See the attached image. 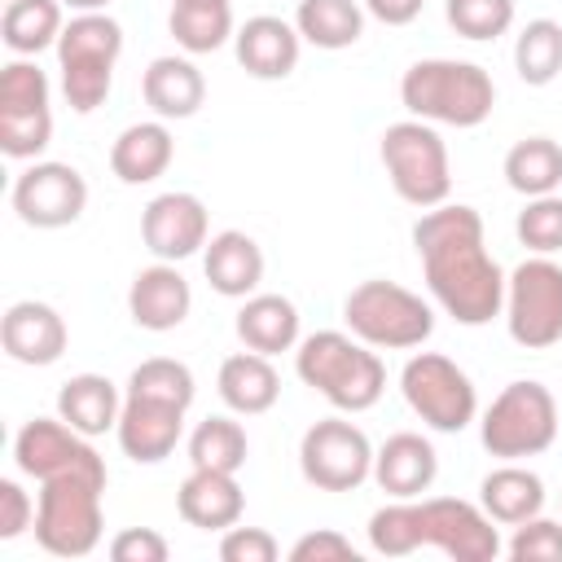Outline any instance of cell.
<instances>
[{
	"label": "cell",
	"instance_id": "603a6c76",
	"mask_svg": "<svg viewBox=\"0 0 562 562\" xmlns=\"http://www.w3.org/2000/svg\"><path fill=\"white\" fill-rule=\"evenodd\" d=\"M202 272L215 294L224 299H250L263 281V250L241 228H220L202 246Z\"/></svg>",
	"mask_w": 562,
	"mask_h": 562
},
{
	"label": "cell",
	"instance_id": "ffe728a7",
	"mask_svg": "<svg viewBox=\"0 0 562 562\" xmlns=\"http://www.w3.org/2000/svg\"><path fill=\"white\" fill-rule=\"evenodd\" d=\"M435 479H439V452L417 430H395L373 452V483L391 501H413V496L430 492Z\"/></svg>",
	"mask_w": 562,
	"mask_h": 562
},
{
	"label": "cell",
	"instance_id": "4316f807",
	"mask_svg": "<svg viewBox=\"0 0 562 562\" xmlns=\"http://www.w3.org/2000/svg\"><path fill=\"white\" fill-rule=\"evenodd\" d=\"M241 347L259 351V356H281L299 347V307L285 294H263L255 290L250 299H241L237 321H233Z\"/></svg>",
	"mask_w": 562,
	"mask_h": 562
},
{
	"label": "cell",
	"instance_id": "9a60e30c",
	"mask_svg": "<svg viewBox=\"0 0 562 562\" xmlns=\"http://www.w3.org/2000/svg\"><path fill=\"white\" fill-rule=\"evenodd\" d=\"M140 241L154 259H167V263L198 255L211 241L206 202L198 193H184V189L149 198V206L140 211Z\"/></svg>",
	"mask_w": 562,
	"mask_h": 562
},
{
	"label": "cell",
	"instance_id": "e0dca14e",
	"mask_svg": "<svg viewBox=\"0 0 562 562\" xmlns=\"http://www.w3.org/2000/svg\"><path fill=\"white\" fill-rule=\"evenodd\" d=\"M70 342V329L61 321V312L53 303H40V299H18L4 307L0 316V347L9 360L18 364H31V369H48L61 360Z\"/></svg>",
	"mask_w": 562,
	"mask_h": 562
},
{
	"label": "cell",
	"instance_id": "7c38bea8",
	"mask_svg": "<svg viewBox=\"0 0 562 562\" xmlns=\"http://www.w3.org/2000/svg\"><path fill=\"white\" fill-rule=\"evenodd\" d=\"M373 443L347 417H321L299 439V470L321 492H356L373 479Z\"/></svg>",
	"mask_w": 562,
	"mask_h": 562
},
{
	"label": "cell",
	"instance_id": "d590c367",
	"mask_svg": "<svg viewBox=\"0 0 562 562\" xmlns=\"http://www.w3.org/2000/svg\"><path fill=\"white\" fill-rule=\"evenodd\" d=\"M53 88L48 75L31 57H13L0 70V114H31V110H53L48 105Z\"/></svg>",
	"mask_w": 562,
	"mask_h": 562
},
{
	"label": "cell",
	"instance_id": "7bdbcfd3",
	"mask_svg": "<svg viewBox=\"0 0 562 562\" xmlns=\"http://www.w3.org/2000/svg\"><path fill=\"white\" fill-rule=\"evenodd\" d=\"M35 527V501L18 479H0V540H18Z\"/></svg>",
	"mask_w": 562,
	"mask_h": 562
},
{
	"label": "cell",
	"instance_id": "8fae6325",
	"mask_svg": "<svg viewBox=\"0 0 562 562\" xmlns=\"http://www.w3.org/2000/svg\"><path fill=\"white\" fill-rule=\"evenodd\" d=\"M505 329L518 347L544 351L562 342V263L531 255L505 277Z\"/></svg>",
	"mask_w": 562,
	"mask_h": 562
},
{
	"label": "cell",
	"instance_id": "e575fe53",
	"mask_svg": "<svg viewBox=\"0 0 562 562\" xmlns=\"http://www.w3.org/2000/svg\"><path fill=\"white\" fill-rule=\"evenodd\" d=\"M127 391L132 395H158V400H171V404H193L198 395V382H193V369L176 356H149L140 360L132 373H127Z\"/></svg>",
	"mask_w": 562,
	"mask_h": 562
},
{
	"label": "cell",
	"instance_id": "ba28073f",
	"mask_svg": "<svg viewBox=\"0 0 562 562\" xmlns=\"http://www.w3.org/2000/svg\"><path fill=\"white\" fill-rule=\"evenodd\" d=\"M342 321L347 329L369 342L373 351H413L435 334V307L404 290L400 281H360L342 299Z\"/></svg>",
	"mask_w": 562,
	"mask_h": 562
},
{
	"label": "cell",
	"instance_id": "484cf974",
	"mask_svg": "<svg viewBox=\"0 0 562 562\" xmlns=\"http://www.w3.org/2000/svg\"><path fill=\"white\" fill-rule=\"evenodd\" d=\"M479 505L496 527H518L536 514H544V479L527 470L522 461H501L479 483Z\"/></svg>",
	"mask_w": 562,
	"mask_h": 562
},
{
	"label": "cell",
	"instance_id": "7402d4cb",
	"mask_svg": "<svg viewBox=\"0 0 562 562\" xmlns=\"http://www.w3.org/2000/svg\"><path fill=\"white\" fill-rule=\"evenodd\" d=\"M140 97L145 105L154 110V119H193L206 101V79L198 70V61L184 53H167V57H154L140 75Z\"/></svg>",
	"mask_w": 562,
	"mask_h": 562
},
{
	"label": "cell",
	"instance_id": "277c9868",
	"mask_svg": "<svg viewBox=\"0 0 562 562\" xmlns=\"http://www.w3.org/2000/svg\"><path fill=\"white\" fill-rule=\"evenodd\" d=\"M400 101L413 119L435 127H479L496 105V83L479 61L422 57L400 79Z\"/></svg>",
	"mask_w": 562,
	"mask_h": 562
},
{
	"label": "cell",
	"instance_id": "b9f144b4",
	"mask_svg": "<svg viewBox=\"0 0 562 562\" xmlns=\"http://www.w3.org/2000/svg\"><path fill=\"white\" fill-rule=\"evenodd\" d=\"M290 562H356V549L342 531L316 527V531H307L290 544Z\"/></svg>",
	"mask_w": 562,
	"mask_h": 562
},
{
	"label": "cell",
	"instance_id": "2e32d148",
	"mask_svg": "<svg viewBox=\"0 0 562 562\" xmlns=\"http://www.w3.org/2000/svg\"><path fill=\"white\" fill-rule=\"evenodd\" d=\"M184 404L158 400V395H132L123 391V413L114 426V439L123 448V457H132L136 465H158L176 452V443L184 439Z\"/></svg>",
	"mask_w": 562,
	"mask_h": 562
},
{
	"label": "cell",
	"instance_id": "836d02e7",
	"mask_svg": "<svg viewBox=\"0 0 562 562\" xmlns=\"http://www.w3.org/2000/svg\"><path fill=\"white\" fill-rule=\"evenodd\" d=\"M250 457V439L246 426L233 417H206L189 430V465L198 470H228L237 474Z\"/></svg>",
	"mask_w": 562,
	"mask_h": 562
},
{
	"label": "cell",
	"instance_id": "f1b7e54d",
	"mask_svg": "<svg viewBox=\"0 0 562 562\" xmlns=\"http://www.w3.org/2000/svg\"><path fill=\"white\" fill-rule=\"evenodd\" d=\"M167 31H171V40H176L189 57L215 53V48H224V44L237 35V26H233V4H228V0H171Z\"/></svg>",
	"mask_w": 562,
	"mask_h": 562
},
{
	"label": "cell",
	"instance_id": "3957f363",
	"mask_svg": "<svg viewBox=\"0 0 562 562\" xmlns=\"http://www.w3.org/2000/svg\"><path fill=\"white\" fill-rule=\"evenodd\" d=\"M294 373L338 413H364L386 391V364L351 329H316L294 347Z\"/></svg>",
	"mask_w": 562,
	"mask_h": 562
},
{
	"label": "cell",
	"instance_id": "ac0fdd59",
	"mask_svg": "<svg viewBox=\"0 0 562 562\" xmlns=\"http://www.w3.org/2000/svg\"><path fill=\"white\" fill-rule=\"evenodd\" d=\"M233 53H237V66L250 75V79H285L294 75L299 66V53H303V35L294 22L277 18V13H255L237 26L233 35Z\"/></svg>",
	"mask_w": 562,
	"mask_h": 562
},
{
	"label": "cell",
	"instance_id": "74e56055",
	"mask_svg": "<svg viewBox=\"0 0 562 562\" xmlns=\"http://www.w3.org/2000/svg\"><path fill=\"white\" fill-rule=\"evenodd\" d=\"M443 18L461 40H501L514 26V0H448Z\"/></svg>",
	"mask_w": 562,
	"mask_h": 562
},
{
	"label": "cell",
	"instance_id": "d6a6232c",
	"mask_svg": "<svg viewBox=\"0 0 562 562\" xmlns=\"http://www.w3.org/2000/svg\"><path fill=\"white\" fill-rule=\"evenodd\" d=\"M514 70L527 88H549L562 75V22L531 18L514 40Z\"/></svg>",
	"mask_w": 562,
	"mask_h": 562
},
{
	"label": "cell",
	"instance_id": "6da1fadb",
	"mask_svg": "<svg viewBox=\"0 0 562 562\" xmlns=\"http://www.w3.org/2000/svg\"><path fill=\"white\" fill-rule=\"evenodd\" d=\"M413 250L430 299L457 325H487L505 312V272L483 241V215L465 202H439L417 215Z\"/></svg>",
	"mask_w": 562,
	"mask_h": 562
},
{
	"label": "cell",
	"instance_id": "8d00e7d4",
	"mask_svg": "<svg viewBox=\"0 0 562 562\" xmlns=\"http://www.w3.org/2000/svg\"><path fill=\"white\" fill-rule=\"evenodd\" d=\"M514 233L531 255H558L562 250V193L527 198V206L514 220Z\"/></svg>",
	"mask_w": 562,
	"mask_h": 562
},
{
	"label": "cell",
	"instance_id": "52a82bcc",
	"mask_svg": "<svg viewBox=\"0 0 562 562\" xmlns=\"http://www.w3.org/2000/svg\"><path fill=\"white\" fill-rule=\"evenodd\" d=\"M378 158L386 167L391 189L408 206L430 211V206L448 202V193H452V162H448V145H443L435 123L413 119V114L391 123L382 132V140H378Z\"/></svg>",
	"mask_w": 562,
	"mask_h": 562
},
{
	"label": "cell",
	"instance_id": "bcb514c9",
	"mask_svg": "<svg viewBox=\"0 0 562 562\" xmlns=\"http://www.w3.org/2000/svg\"><path fill=\"white\" fill-rule=\"evenodd\" d=\"M70 13H105V4L110 0H61Z\"/></svg>",
	"mask_w": 562,
	"mask_h": 562
},
{
	"label": "cell",
	"instance_id": "ee69618b",
	"mask_svg": "<svg viewBox=\"0 0 562 562\" xmlns=\"http://www.w3.org/2000/svg\"><path fill=\"white\" fill-rule=\"evenodd\" d=\"M167 540L154 527H123L110 540V558L114 562H167Z\"/></svg>",
	"mask_w": 562,
	"mask_h": 562
},
{
	"label": "cell",
	"instance_id": "5bb4252c",
	"mask_svg": "<svg viewBox=\"0 0 562 562\" xmlns=\"http://www.w3.org/2000/svg\"><path fill=\"white\" fill-rule=\"evenodd\" d=\"M13 461L35 483L70 470H105V457L92 448V439L66 426L61 417H31L13 435Z\"/></svg>",
	"mask_w": 562,
	"mask_h": 562
},
{
	"label": "cell",
	"instance_id": "4fadbf2b",
	"mask_svg": "<svg viewBox=\"0 0 562 562\" xmlns=\"http://www.w3.org/2000/svg\"><path fill=\"white\" fill-rule=\"evenodd\" d=\"M13 211L22 224L31 228H66L83 215L88 206V180L79 176V167L70 162H53V158H35L9 193Z\"/></svg>",
	"mask_w": 562,
	"mask_h": 562
},
{
	"label": "cell",
	"instance_id": "9c48e42d",
	"mask_svg": "<svg viewBox=\"0 0 562 562\" xmlns=\"http://www.w3.org/2000/svg\"><path fill=\"white\" fill-rule=\"evenodd\" d=\"M479 439L496 461H527L553 448L558 439V400L544 382H509L479 417Z\"/></svg>",
	"mask_w": 562,
	"mask_h": 562
},
{
	"label": "cell",
	"instance_id": "ab89813d",
	"mask_svg": "<svg viewBox=\"0 0 562 562\" xmlns=\"http://www.w3.org/2000/svg\"><path fill=\"white\" fill-rule=\"evenodd\" d=\"M505 553L514 562H562V518L536 514V518L518 522L509 544H505Z\"/></svg>",
	"mask_w": 562,
	"mask_h": 562
},
{
	"label": "cell",
	"instance_id": "5b68a950",
	"mask_svg": "<svg viewBox=\"0 0 562 562\" xmlns=\"http://www.w3.org/2000/svg\"><path fill=\"white\" fill-rule=\"evenodd\" d=\"M110 470H70L40 483L35 501V544L53 558H88L105 531V496Z\"/></svg>",
	"mask_w": 562,
	"mask_h": 562
},
{
	"label": "cell",
	"instance_id": "d6986e66",
	"mask_svg": "<svg viewBox=\"0 0 562 562\" xmlns=\"http://www.w3.org/2000/svg\"><path fill=\"white\" fill-rule=\"evenodd\" d=\"M189 307H193V290H189L184 272L167 259H154L127 285V316H132V325H140L149 334H167V329L184 325Z\"/></svg>",
	"mask_w": 562,
	"mask_h": 562
},
{
	"label": "cell",
	"instance_id": "4dcf8cb0",
	"mask_svg": "<svg viewBox=\"0 0 562 562\" xmlns=\"http://www.w3.org/2000/svg\"><path fill=\"white\" fill-rule=\"evenodd\" d=\"M294 26H299L303 44L338 53L364 35V4L360 0H299Z\"/></svg>",
	"mask_w": 562,
	"mask_h": 562
},
{
	"label": "cell",
	"instance_id": "d4e9b609",
	"mask_svg": "<svg viewBox=\"0 0 562 562\" xmlns=\"http://www.w3.org/2000/svg\"><path fill=\"white\" fill-rule=\"evenodd\" d=\"M215 391L237 417H259L281 400V373L272 369V356H259L246 347L220 364Z\"/></svg>",
	"mask_w": 562,
	"mask_h": 562
},
{
	"label": "cell",
	"instance_id": "8992f818",
	"mask_svg": "<svg viewBox=\"0 0 562 562\" xmlns=\"http://www.w3.org/2000/svg\"><path fill=\"white\" fill-rule=\"evenodd\" d=\"M123 53V26L110 13H70L57 40V75L61 97L75 114H92L105 105L114 88V66Z\"/></svg>",
	"mask_w": 562,
	"mask_h": 562
},
{
	"label": "cell",
	"instance_id": "44dd1931",
	"mask_svg": "<svg viewBox=\"0 0 562 562\" xmlns=\"http://www.w3.org/2000/svg\"><path fill=\"white\" fill-rule=\"evenodd\" d=\"M176 514L198 531H228L246 514V492L228 470H189L176 492Z\"/></svg>",
	"mask_w": 562,
	"mask_h": 562
},
{
	"label": "cell",
	"instance_id": "60d3db41",
	"mask_svg": "<svg viewBox=\"0 0 562 562\" xmlns=\"http://www.w3.org/2000/svg\"><path fill=\"white\" fill-rule=\"evenodd\" d=\"M277 553H281V544H277V536L263 531V527H241V522H233V527L220 536V558H224V562H277Z\"/></svg>",
	"mask_w": 562,
	"mask_h": 562
},
{
	"label": "cell",
	"instance_id": "1f68e13d",
	"mask_svg": "<svg viewBox=\"0 0 562 562\" xmlns=\"http://www.w3.org/2000/svg\"><path fill=\"white\" fill-rule=\"evenodd\" d=\"M505 184L522 198L562 189V145L553 136H522L505 154Z\"/></svg>",
	"mask_w": 562,
	"mask_h": 562
},
{
	"label": "cell",
	"instance_id": "7a4b0ae2",
	"mask_svg": "<svg viewBox=\"0 0 562 562\" xmlns=\"http://www.w3.org/2000/svg\"><path fill=\"white\" fill-rule=\"evenodd\" d=\"M364 531H369V549L382 558H408L413 549L430 544L452 562H492L505 549L487 509L457 496L386 501L382 509L369 514Z\"/></svg>",
	"mask_w": 562,
	"mask_h": 562
},
{
	"label": "cell",
	"instance_id": "f35d334b",
	"mask_svg": "<svg viewBox=\"0 0 562 562\" xmlns=\"http://www.w3.org/2000/svg\"><path fill=\"white\" fill-rule=\"evenodd\" d=\"M53 140V110L0 114V149L18 162H35Z\"/></svg>",
	"mask_w": 562,
	"mask_h": 562
},
{
	"label": "cell",
	"instance_id": "83f0119b",
	"mask_svg": "<svg viewBox=\"0 0 562 562\" xmlns=\"http://www.w3.org/2000/svg\"><path fill=\"white\" fill-rule=\"evenodd\" d=\"M119 413H123V391L105 373H75L57 391V417L88 439L114 430Z\"/></svg>",
	"mask_w": 562,
	"mask_h": 562
},
{
	"label": "cell",
	"instance_id": "f6af8a7d",
	"mask_svg": "<svg viewBox=\"0 0 562 562\" xmlns=\"http://www.w3.org/2000/svg\"><path fill=\"white\" fill-rule=\"evenodd\" d=\"M369 18H378L382 26H408L422 18V4L426 0H360Z\"/></svg>",
	"mask_w": 562,
	"mask_h": 562
},
{
	"label": "cell",
	"instance_id": "30bf717a",
	"mask_svg": "<svg viewBox=\"0 0 562 562\" xmlns=\"http://www.w3.org/2000/svg\"><path fill=\"white\" fill-rule=\"evenodd\" d=\"M400 391H404V404L439 435H461L479 417V391L470 373L439 351L408 356L400 369Z\"/></svg>",
	"mask_w": 562,
	"mask_h": 562
},
{
	"label": "cell",
	"instance_id": "cb8c5ba5",
	"mask_svg": "<svg viewBox=\"0 0 562 562\" xmlns=\"http://www.w3.org/2000/svg\"><path fill=\"white\" fill-rule=\"evenodd\" d=\"M176 158V140L167 119H140L127 123L110 145V171L123 184H154Z\"/></svg>",
	"mask_w": 562,
	"mask_h": 562
},
{
	"label": "cell",
	"instance_id": "f546056e",
	"mask_svg": "<svg viewBox=\"0 0 562 562\" xmlns=\"http://www.w3.org/2000/svg\"><path fill=\"white\" fill-rule=\"evenodd\" d=\"M61 26H66L61 0H4L0 35H4V48L18 57H35L44 48H57Z\"/></svg>",
	"mask_w": 562,
	"mask_h": 562
}]
</instances>
